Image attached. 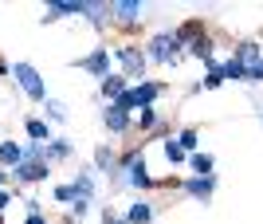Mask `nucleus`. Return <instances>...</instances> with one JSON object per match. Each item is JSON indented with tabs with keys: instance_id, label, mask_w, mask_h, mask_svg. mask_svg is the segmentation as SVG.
I'll return each instance as SVG.
<instances>
[{
	"instance_id": "obj_1",
	"label": "nucleus",
	"mask_w": 263,
	"mask_h": 224,
	"mask_svg": "<svg viewBox=\"0 0 263 224\" xmlns=\"http://www.w3.org/2000/svg\"><path fill=\"white\" fill-rule=\"evenodd\" d=\"M12 75H16V83L28 90V99H35V102L47 99V87H44V79H40V71H35L32 63H16V67H12Z\"/></svg>"
},
{
	"instance_id": "obj_2",
	"label": "nucleus",
	"mask_w": 263,
	"mask_h": 224,
	"mask_svg": "<svg viewBox=\"0 0 263 224\" xmlns=\"http://www.w3.org/2000/svg\"><path fill=\"white\" fill-rule=\"evenodd\" d=\"M177 51H181V40H177V32H161L149 40V47H145V55L157 59V63H173Z\"/></svg>"
},
{
	"instance_id": "obj_3",
	"label": "nucleus",
	"mask_w": 263,
	"mask_h": 224,
	"mask_svg": "<svg viewBox=\"0 0 263 224\" xmlns=\"http://www.w3.org/2000/svg\"><path fill=\"white\" fill-rule=\"evenodd\" d=\"M114 55H118V63H122V75H145V63H149V55H145L142 47L126 44V47H118Z\"/></svg>"
},
{
	"instance_id": "obj_4",
	"label": "nucleus",
	"mask_w": 263,
	"mask_h": 224,
	"mask_svg": "<svg viewBox=\"0 0 263 224\" xmlns=\"http://www.w3.org/2000/svg\"><path fill=\"white\" fill-rule=\"evenodd\" d=\"M79 67L90 71L95 79H106V75H110V47H102V44H99L95 51H90V55L79 59Z\"/></svg>"
},
{
	"instance_id": "obj_5",
	"label": "nucleus",
	"mask_w": 263,
	"mask_h": 224,
	"mask_svg": "<svg viewBox=\"0 0 263 224\" xmlns=\"http://www.w3.org/2000/svg\"><path fill=\"white\" fill-rule=\"evenodd\" d=\"M102 122H106V130H114V134H126V130H130V114L122 110L118 102H110L106 114H102Z\"/></svg>"
},
{
	"instance_id": "obj_6",
	"label": "nucleus",
	"mask_w": 263,
	"mask_h": 224,
	"mask_svg": "<svg viewBox=\"0 0 263 224\" xmlns=\"http://www.w3.org/2000/svg\"><path fill=\"white\" fill-rule=\"evenodd\" d=\"M126 185H134V189H149V173H145L142 157H130V161H126Z\"/></svg>"
},
{
	"instance_id": "obj_7",
	"label": "nucleus",
	"mask_w": 263,
	"mask_h": 224,
	"mask_svg": "<svg viewBox=\"0 0 263 224\" xmlns=\"http://www.w3.org/2000/svg\"><path fill=\"white\" fill-rule=\"evenodd\" d=\"M12 173H16L20 181H47V173H51V169H47V161H20Z\"/></svg>"
},
{
	"instance_id": "obj_8",
	"label": "nucleus",
	"mask_w": 263,
	"mask_h": 224,
	"mask_svg": "<svg viewBox=\"0 0 263 224\" xmlns=\"http://www.w3.org/2000/svg\"><path fill=\"white\" fill-rule=\"evenodd\" d=\"M71 189H75V201H95V177H90V169H79Z\"/></svg>"
},
{
	"instance_id": "obj_9",
	"label": "nucleus",
	"mask_w": 263,
	"mask_h": 224,
	"mask_svg": "<svg viewBox=\"0 0 263 224\" xmlns=\"http://www.w3.org/2000/svg\"><path fill=\"white\" fill-rule=\"evenodd\" d=\"M212 189H216V181H212V177H193V181H185V193H189V197H197V201H209Z\"/></svg>"
},
{
	"instance_id": "obj_10",
	"label": "nucleus",
	"mask_w": 263,
	"mask_h": 224,
	"mask_svg": "<svg viewBox=\"0 0 263 224\" xmlns=\"http://www.w3.org/2000/svg\"><path fill=\"white\" fill-rule=\"evenodd\" d=\"M232 59H240L243 67H255V63H259V44H255V40H240Z\"/></svg>"
},
{
	"instance_id": "obj_11",
	"label": "nucleus",
	"mask_w": 263,
	"mask_h": 224,
	"mask_svg": "<svg viewBox=\"0 0 263 224\" xmlns=\"http://www.w3.org/2000/svg\"><path fill=\"white\" fill-rule=\"evenodd\" d=\"M24 126H28V138H32L35 146H51V126H47V122H40V118H28Z\"/></svg>"
},
{
	"instance_id": "obj_12",
	"label": "nucleus",
	"mask_w": 263,
	"mask_h": 224,
	"mask_svg": "<svg viewBox=\"0 0 263 224\" xmlns=\"http://www.w3.org/2000/svg\"><path fill=\"white\" fill-rule=\"evenodd\" d=\"M20 161H24V146H20V142H0V165L16 169Z\"/></svg>"
},
{
	"instance_id": "obj_13",
	"label": "nucleus",
	"mask_w": 263,
	"mask_h": 224,
	"mask_svg": "<svg viewBox=\"0 0 263 224\" xmlns=\"http://www.w3.org/2000/svg\"><path fill=\"white\" fill-rule=\"evenodd\" d=\"M102 95L118 102L122 95H126V75H106V79H102Z\"/></svg>"
},
{
	"instance_id": "obj_14",
	"label": "nucleus",
	"mask_w": 263,
	"mask_h": 224,
	"mask_svg": "<svg viewBox=\"0 0 263 224\" xmlns=\"http://www.w3.org/2000/svg\"><path fill=\"white\" fill-rule=\"evenodd\" d=\"M110 12H114L118 20H138V16H142V4H138V0H118V4H110Z\"/></svg>"
},
{
	"instance_id": "obj_15",
	"label": "nucleus",
	"mask_w": 263,
	"mask_h": 224,
	"mask_svg": "<svg viewBox=\"0 0 263 224\" xmlns=\"http://www.w3.org/2000/svg\"><path fill=\"white\" fill-rule=\"evenodd\" d=\"M154 220V209H149V201H134V209L126 213V224H149Z\"/></svg>"
},
{
	"instance_id": "obj_16",
	"label": "nucleus",
	"mask_w": 263,
	"mask_h": 224,
	"mask_svg": "<svg viewBox=\"0 0 263 224\" xmlns=\"http://www.w3.org/2000/svg\"><path fill=\"white\" fill-rule=\"evenodd\" d=\"M114 165H118V161H114V150H110V146H99V150H95V169L114 173Z\"/></svg>"
},
{
	"instance_id": "obj_17",
	"label": "nucleus",
	"mask_w": 263,
	"mask_h": 224,
	"mask_svg": "<svg viewBox=\"0 0 263 224\" xmlns=\"http://www.w3.org/2000/svg\"><path fill=\"white\" fill-rule=\"evenodd\" d=\"M212 154H193V169H197V177H212Z\"/></svg>"
},
{
	"instance_id": "obj_18",
	"label": "nucleus",
	"mask_w": 263,
	"mask_h": 224,
	"mask_svg": "<svg viewBox=\"0 0 263 224\" xmlns=\"http://www.w3.org/2000/svg\"><path fill=\"white\" fill-rule=\"evenodd\" d=\"M220 71H224V79H236V83H243V79H248V67H243L240 59H228Z\"/></svg>"
},
{
	"instance_id": "obj_19",
	"label": "nucleus",
	"mask_w": 263,
	"mask_h": 224,
	"mask_svg": "<svg viewBox=\"0 0 263 224\" xmlns=\"http://www.w3.org/2000/svg\"><path fill=\"white\" fill-rule=\"evenodd\" d=\"M189 51H193L197 59H212V40H209V35H200L197 44H189Z\"/></svg>"
},
{
	"instance_id": "obj_20",
	"label": "nucleus",
	"mask_w": 263,
	"mask_h": 224,
	"mask_svg": "<svg viewBox=\"0 0 263 224\" xmlns=\"http://www.w3.org/2000/svg\"><path fill=\"white\" fill-rule=\"evenodd\" d=\"M59 157H71V142H51L47 146V161H59Z\"/></svg>"
},
{
	"instance_id": "obj_21",
	"label": "nucleus",
	"mask_w": 263,
	"mask_h": 224,
	"mask_svg": "<svg viewBox=\"0 0 263 224\" xmlns=\"http://www.w3.org/2000/svg\"><path fill=\"white\" fill-rule=\"evenodd\" d=\"M165 157H169V165H181V161H185V150L169 138V142H165Z\"/></svg>"
},
{
	"instance_id": "obj_22",
	"label": "nucleus",
	"mask_w": 263,
	"mask_h": 224,
	"mask_svg": "<svg viewBox=\"0 0 263 224\" xmlns=\"http://www.w3.org/2000/svg\"><path fill=\"white\" fill-rule=\"evenodd\" d=\"M177 146L185 150V154H189V150H197V130H181V134H177Z\"/></svg>"
},
{
	"instance_id": "obj_23",
	"label": "nucleus",
	"mask_w": 263,
	"mask_h": 224,
	"mask_svg": "<svg viewBox=\"0 0 263 224\" xmlns=\"http://www.w3.org/2000/svg\"><path fill=\"white\" fill-rule=\"evenodd\" d=\"M154 126H157V114H154V106H149V110L138 114V130H154Z\"/></svg>"
},
{
	"instance_id": "obj_24",
	"label": "nucleus",
	"mask_w": 263,
	"mask_h": 224,
	"mask_svg": "<svg viewBox=\"0 0 263 224\" xmlns=\"http://www.w3.org/2000/svg\"><path fill=\"white\" fill-rule=\"evenodd\" d=\"M55 201L59 204H75V189H71V185H59V189H55Z\"/></svg>"
},
{
	"instance_id": "obj_25",
	"label": "nucleus",
	"mask_w": 263,
	"mask_h": 224,
	"mask_svg": "<svg viewBox=\"0 0 263 224\" xmlns=\"http://www.w3.org/2000/svg\"><path fill=\"white\" fill-rule=\"evenodd\" d=\"M47 114H51V118H55V122H63V118H67V110H63V102H47Z\"/></svg>"
},
{
	"instance_id": "obj_26",
	"label": "nucleus",
	"mask_w": 263,
	"mask_h": 224,
	"mask_svg": "<svg viewBox=\"0 0 263 224\" xmlns=\"http://www.w3.org/2000/svg\"><path fill=\"white\" fill-rule=\"evenodd\" d=\"M248 83H263V59L255 63V67H248Z\"/></svg>"
},
{
	"instance_id": "obj_27",
	"label": "nucleus",
	"mask_w": 263,
	"mask_h": 224,
	"mask_svg": "<svg viewBox=\"0 0 263 224\" xmlns=\"http://www.w3.org/2000/svg\"><path fill=\"white\" fill-rule=\"evenodd\" d=\"M71 213H75V216H79V220H83V216H87V213H90V201H75V204H71Z\"/></svg>"
},
{
	"instance_id": "obj_28",
	"label": "nucleus",
	"mask_w": 263,
	"mask_h": 224,
	"mask_svg": "<svg viewBox=\"0 0 263 224\" xmlns=\"http://www.w3.org/2000/svg\"><path fill=\"white\" fill-rule=\"evenodd\" d=\"M102 224H126V220H118V216H114V209L106 204V209H102Z\"/></svg>"
},
{
	"instance_id": "obj_29",
	"label": "nucleus",
	"mask_w": 263,
	"mask_h": 224,
	"mask_svg": "<svg viewBox=\"0 0 263 224\" xmlns=\"http://www.w3.org/2000/svg\"><path fill=\"white\" fill-rule=\"evenodd\" d=\"M28 224H47V220H44V213H28Z\"/></svg>"
},
{
	"instance_id": "obj_30",
	"label": "nucleus",
	"mask_w": 263,
	"mask_h": 224,
	"mask_svg": "<svg viewBox=\"0 0 263 224\" xmlns=\"http://www.w3.org/2000/svg\"><path fill=\"white\" fill-rule=\"evenodd\" d=\"M8 201H12V197H8V193H4V189H0V213L8 209Z\"/></svg>"
},
{
	"instance_id": "obj_31",
	"label": "nucleus",
	"mask_w": 263,
	"mask_h": 224,
	"mask_svg": "<svg viewBox=\"0 0 263 224\" xmlns=\"http://www.w3.org/2000/svg\"><path fill=\"white\" fill-rule=\"evenodd\" d=\"M0 185H4V169H0Z\"/></svg>"
},
{
	"instance_id": "obj_32",
	"label": "nucleus",
	"mask_w": 263,
	"mask_h": 224,
	"mask_svg": "<svg viewBox=\"0 0 263 224\" xmlns=\"http://www.w3.org/2000/svg\"><path fill=\"white\" fill-rule=\"evenodd\" d=\"M0 71H8V67H4V59H0Z\"/></svg>"
}]
</instances>
